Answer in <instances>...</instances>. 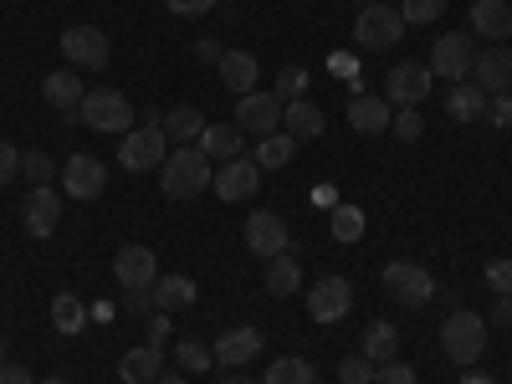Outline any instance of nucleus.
Segmentation results:
<instances>
[{"label":"nucleus","mask_w":512,"mask_h":384,"mask_svg":"<svg viewBox=\"0 0 512 384\" xmlns=\"http://www.w3.org/2000/svg\"><path fill=\"white\" fill-rule=\"evenodd\" d=\"M210 180H216V169H210V154H200V144H175L159 164V190L169 200H190Z\"/></svg>","instance_id":"obj_1"},{"label":"nucleus","mask_w":512,"mask_h":384,"mask_svg":"<svg viewBox=\"0 0 512 384\" xmlns=\"http://www.w3.org/2000/svg\"><path fill=\"white\" fill-rule=\"evenodd\" d=\"M77 118L88 128H98V134H128V128H134V103H128L118 88H88Z\"/></svg>","instance_id":"obj_2"},{"label":"nucleus","mask_w":512,"mask_h":384,"mask_svg":"<svg viewBox=\"0 0 512 384\" xmlns=\"http://www.w3.org/2000/svg\"><path fill=\"white\" fill-rule=\"evenodd\" d=\"M441 349H446V359H456L461 369L466 364H477L482 359V349H487V318H477V313H451L446 323H441Z\"/></svg>","instance_id":"obj_3"},{"label":"nucleus","mask_w":512,"mask_h":384,"mask_svg":"<svg viewBox=\"0 0 512 384\" xmlns=\"http://www.w3.org/2000/svg\"><path fill=\"white\" fill-rule=\"evenodd\" d=\"M379 287L390 292L400 308H425L436 297V282H431V272H425L420 262H390L379 272Z\"/></svg>","instance_id":"obj_4"},{"label":"nucleus","mask_w":512,"mask_h":384,"mask_svg":"<svg viewBox=\"0 0 512 384\" xmlns=\"http://www.w3.org/2000/svg\"><path fill=\"white\" fill-rule=\"evenodd\" d=\"M169 154V139L159 123H144V128H128L123 134V149H118V164L128 169V175H144V169H159Z\"/></svg>","instance_id":"obj_5"},{"label":"nucleus","mask_w":512,"mask_h":384,"mask_svg":"<svg viewBox=\"0 0 512 384\" xmlns=\"http://www.w3.org/2000/svg\"><path fill=\"white\" fill-rule=\"evenodd\" d=\"M400 36H405V16L395 6H364L354 21V41L364 52H390Z\"/></svg>","instance_id":"obj_6"},{"label":"nucleus","mask_w":512,"mask_h":384,"mask_svg":"<svg viewBox=\"0 0 512 384\" xmlns=\"http://www.w3.org/2000/svg\"><path fill=\"white\" fill-rule=\"evenodd\" d=\"M472 62H477V52H472V41H466V31H446V36H436V47H431V77H446V82H466L472 77Z\"/></svg>","instance_id":"obj_7"},{"label":"nucleus","mask_w":512,"mask_h":384,"mask_svg":"<svg viewBox=\"0 0 512 384\" xmlns=\"http://www.w3.org/2000/svg\"><path fill=\"white\" fill-rule=\"evenodd\" d=\"M282 98L277 93H262V88H256V93H246V98H236V128H241V134H256V139H267V134H277V123H282Z\"/></svg>","instance_id":"obj_8"},{"label":"nucleus","mask_w":512,"mask_h":384,"mask_svg":"<svg viewBox=\"0 0 512 384\" xmlns=\"http://www.w3.org/2000/svg\"><path fill=\"white\" fill-rule=\"evenodd\" d=\"M354 308V282L349 277H318L308 287V318L313 323H338V318H349Z\"/></svg>","instance_id":"obj_9"},{"label":"nucleus","mask_w":512,"mask_h":384,"mask_svg":"<svg viewBox=\"0 0 512 384\" xmlns=\"http://www.w3.org/2000/svg\"><path fill=\"white\" fill-rule=\"evenodd\" d=\"M246 251L262 256V262H272V256L292 251L287 221L277 216V210H251V216H246Z\"/></svg>","instance_id":"obj_10"},{"label":"nucleus","mask_w":512,"mask_h":384,"mask_svg":"<svg viewBox=\"0 0 512 384\" xmlns=\"http://www.w3.org/2000/svg\"><path fill=\"white\" fill-rule=\"evenodd\" d=\"M103 185H108V169H103L98 154H72V159L62 164V195L93 205V200L103 195Z\"/></svg>","instance_id":"obj_11"},{"label":"nucleus","mask_w":512,"mask_h":384,"mask_svg":"<svg viewBox=\"0 0 512 384\" xmlns=\"http://www.w3.org/2000/svg\"><path fill=\"white\" fill-rule=\"evenodd\" d=\"M108 31H98V26H67L62 31V57L72 62V67H88V72H98V67H108Z\"/></svg>","instance_id":"obj_12"},{"label":"nucleus","mask_w":512,"mask_h":384,"mask_svg":"<svg viewBox=\"0 0 512 384\" xmlns=\"http://www.w3.org/2000/svg\"><path fill=\"white\" fill-rule=\"evenodd\" d=\"M431 67H420V62H400L390 77H384V98H390V108H420L425 93H431Z\"/></svg>","instance_id":"obj_13"},{"label":"nucleus","mask_w":512,"mask_h":384,"mask_svg":"<svg viewBox=\"0 0 512 384\" xmlns=\"http://www.w3.org/2000/svg\"><path fill=\"white\" fill-rule=\"evenodd\" d=\"M113 277L123 282V292H149V287L159 282V256H154L149 246H118Z\"/></svg>","instance_id":"obj_14"},{"label":"nucleus","mask_w":512,"mask_h":384,"mask_svg":"<svg viewBox=\"0 0 512 384\" xmlns=\"http://www.w3.org/2000/svg\"><path fill=\"white\" fill-rule=\"evenodd\" d=\"M216 195L221 200H246V195H256V185H262V169H256V159H246V154H236V159H226L221 169H216Z\"/></svg>","instance_id":"obj_15"},{"label":"nucleus","mask_w":512,"mask_h":384,"mask_svg":"<svg viewBox=\"0 0 512 384\" xmlns=\"http://www.w3.org/2000/svg\"><path fill=\"white\" fill-rule=\"evenodd\" d=\"M472 82L487 93V98H497V93H507L512 88V47H487V52H477V62H472Z\"/></svg>","instance_id":"obj_16"},{"label":"nucleus","mask_w":512,"mask_h":384,"mask_svg":"<svg viewBox=\"0 0 512 384\" xmlns=\"http://www.w3.org/2000/svg\"><path fill=\"white\" fill-rule=\"evenodd\" d=\"M21 216H26V231H31V236L47 241V236L62 226V195H57L52 185H36V190L26 195V210H21Z\"/></svg>","instance_id":"obj_17"},{"label":"nucleus","mask_w":512,"mask_h":384,"mask_svg":"<svg viewBox=\"0 0 512 384\" xmlns=\"http://www.w3.org/2000/svg\"><path fill=\"white\" fill-rule=\"evenodd\" d=\"M349 123L359 128V134H384V128L395 123V108L384 93H354L349 98Z\"/></svg>","instance_id":"obj_18"},{"label":"nucleus","mask_w":512,"mask_h":384,"mask_svg":"<svg viewBox=\"0 0 512 384\" xmlns=\"http://www.w3.org/2000/svg\"><path fill=\"white\" fill-rule=\"evenodd\" d=\"M216 364H231V369H241V364H251L256 354H262V328H226L221 338H216Z\"/></svg>","instance_id":"obj_19"},{"label":"nucleus","mask_w":512,"mask_h":384,"mask_svg":"<svg viewBox=\"0 0 512 384\" xmlns=\"http://www.w3.org/2000/svg\"><path fill=\"white\" fill-rule=\"evenodd\" d=\"M487 93L477 88V82L472 77H466V82H451V93H446V113L456 118V123H477V118H487Z\"/></svg>","instance_id":"obj_20"},{"label":"nucleus","mask_w":512,"mask_h":384,"mask_svg":"<svg viewBox=\"0 0 512 384\" xmlns=\"http://www.w3.org/2000/svg\"><path fill=\"white\" fill-rule=\"evenodd\" d=\"M216 67H221V82H226V88H231L236 98L256 93V72H262V67H256V57H251V52H221V57H216Z\"/></svg>","instance_id":"obj_21"},{"label":"nucleus","mask_w":512,"mask_h":384,"mask_svg":"<svg viewBox=\"0 0 512 384\" xmlns=\"http://www.w3.org/2000/svg\"><path fill=\"white\" fill-rule=\"evenodd\" d=\"M159 374H164V354H159L154 344L128 349V354L118 359V379H123V384H154Z\"/></svg>","instance_id":"obj_22"},{"label":"nucleus","mask_w":512,"mask_h":384,"mask_svg":"<svg viewBox=\"0 0 512 384\" xmlns=\"http://www.w3.org/2000/svg\"><path fill=\"white\" fill-rule=\"evenodd\" d=\"M472 31L487 41H507L512 36V6L507 0H477L472 6Z\"/></svg>","instance_id":"obj_23"},{"label":"nucleus","mask_w":512,"mask_h":384,"mask_svg":"<svg viewBox=\"0 0 512 384\" xmlns=\"http://www.w3.org/2000/svg\"><path fill=\"white\" fill-rule=\"evenodd\" d=\"M41 93H47V103H52V108H62V113H72V118H77L82 98H88V88H82V77H77V72H47Z\"/></svg>","instance_id":"obj_24"},{"label":"nucleus","mask_w":512,"mask_h":384,"mask_svg":"<svg viewBox=\"0 0 512 384\" xmlns=\"http://www.w3.org/2000/svg\"><path fill=\"white\" fill-rule=\"evenodd\" d=\"M154 308L159 313H175V308H190L195 297H200V287H195V277H180V272H169V277H159L154 287Z\"/></svg>","instance_id":"obj_25"},{"label":"nucleus","mask_w":512,"mask_h":384,"mask_svg":"<svg viewBox=\"0 0 512 384\" xmlns=\"http://www.w3.org/2000/svg\"><path fill=\"white\" fill-rule=\"evenodd\" d=\"M282 128H287L292 139H318L323 128H328V118H323V108H318V103L297 98V103H287V108H282Z\"/></svg>","instance_id":"obj_26"},{"label":"nucleus","mask_w":512,"mask_h":384,"mask_svg":"<svg viewBox=\"0 0 512 384\" xmlns=\"http://www.w3.org/2000/svg\"><path fill=\"white\" fill-rule=\"evenodd\" d=\"M400 354V328L395 323H369L364 328V359H374V369L379 364H390Z\"/></svg>","instance_id":"obj_27"},{"label":"nucleus","mask_w":512,"mask_h":384,"mask_svg":"<svg viewBox=\"0 0 512 384\" xmlns=\"http://www.w3.org/2000/svg\"><path fill=\"white\" fill-rule=\"evenodd\" d=\"M200 154H216L221 164L241 154V128L236 123H205V134H200Z\"/></svg>","instance_id":"obj_28"},{"label":"nucleus","mask_w":512,"mask_h":384,"mask_svg":"<svg viewBox=\"0 0 512 384\" xmlns=\"http://www.w3.org/2000/svg\"><path fill=\"white\" fill-rule=\"evenodd\" d=\"M159 128H164V139H175V144H200L205 118H200L195 108H175V113H164V118H159Z\"/></svg>","instance_id":"obj_29"},{"label":"nucleus","mask_w":512,"mask_h":384,"mask_svg":"<svg viewBox=\"0 0 512 384\" xmlns=\"http://www.w3.org/2000/svg\"><path fill=\"white\" fill-rule=\"evenodd\" d=\"M52 328L67 333V338L88 328V308H82V297H72V292H57L52 297Z\"/></svg>","instance_id":"obj_30"},{"label":"nucleus","mask_w":512,"mask_h":384,"mask_svg":"<svg viewBox=\"0 0 512 384\" xmlns=\"http://www.w3.org/2000/svg\"><path fill=\"white\" fill-rule=\"evenodd\" d=\"M297 282H303V272H297V256H292V251L272 256V262H267V292H272V297H292Z\"/></svg>","instance_id":"obj_31"},{"label":"nucleus","mask_w":512,"mask_h":384,"mask_svg":"<svg viewBox=\"0 0 512 384\" xmlns=\"http://www.w3.org/2000/svg\"><path fill=\"white\" fill-rule=\"evenodd\" d=\"M292 154H297V139L292 134H267L262 144H256V169H287L292 164Z\"/></svg>","instance_id":"obj_32"},{"label":"nucleus","mask_w":512,"mask_h":384,"mask_svg":"<svg viewBox=\"0 0 512 384\" xmlns=\"http://www.w3.org/2000/svg\"><path fill=\"white\" fill-rule=\"evenodd\" d=\"M262 384H318V369H313L308 359L287 354V359H277V364L262 374Z\"/></svg>","instance_id":"obj_33"},{"label":"nucleus","mask_w":512,"mask_h":384,"mask_svg":"<svg viewBox=\"0 0 512 384\" xmlns=\"http://www.w3.org/2000/svg\"><path fill=\"white\" fill-rule=\"evenodd\" d=\"M333 236L344 241V246L364 241V210L359 205H333Z\"/></svg>","instance_id":"obj_34"},{"label":"nucleus","mask_w":512,"mask_h":384,"mask_svg":"<svg viewBox=\"0 0 512 384\" xmlns=\"http://www.w3.org/2000/svg\"><path fill=\"white\" fill-rule=\"evenodd\" d=\"M175 364L185 374H205L210 364H216V354H210L205 344H195V338H185V344H175Z\"/></svg>","instance_id":"obj_35"},{"label":"nucleus","mask_w":512,"mask_h":384,"mask_svg":"<svg viewBox=\"0 0 512 384\" xmlns=\"http://www.w3.org/2000/svg\"><path fill=\"white\" fill-rule=\"evenodd\" d=\"M441 11H446V0H400L405 26H431V21H441Z\"/></svg>","instance_id":"obj_36"},{"label":"nucleus","mask_w":512,"mask_h":384,"mask_svg":"<svg viewBox=\"0 0 512 384\" xmlns=\"http://www.w3.org/2000/svg\"><path fill=\"white\" fill-rule=\"evenodd\" d=\"M272 93H277L282 103H297V98L308 93V72H303V67H282V72H277V88H272Z\"/></svg>","instance_id":"obj_37"},{"label":"nucleus","mask_w":512,"mask_h":384,"mask_svg":"<svg viewBox=\"0 0 512 384\" xmlns=\"http://www.w3.org/2000/svg\"><path fill=\"white\" fill-rule=\"evenodd\" d=\"M21 175H31L36 185H52V159L41 149H21Z\"/></svg>","instance_id":"obj_38"},{"label":"nucleus","mask_w":512,"mask_h":384,"mask_svg":"<svg viewBox=\"0 0 512 384\" xmlns=\"http://www.w3.org/2000/svg\"><path fill=\"white\" fill-rule=\"evenodd\" d=\"M390 128H395V139H405V144H415V139L425 134V118H420L415 108H395V123H390Z\"/></svg>","instance_id":"obj_39"},{"label":"nucleus","mask_w":512,"mask_h":384,"mask_svg":"<svg viewBox=\"0 0 512 384\" xmlns=\"http://www.w3.org/2000/svg\"><path fill=\"white\" fill-rule=\"evenodd\" d=\"M338 379H344V384H374V359H344V364H338Z\"/></svg>","instance_id":"obj_40"},{"label":"nucleus","mask_w":512,"mask_h":384,"mask_svg":"<svg viewBox=\"0 0 512 384\" xmlns=\"http://www.w3.org/2000/svg\"><path fill=\"white\" fill-rule=\"evenodd\" d=\"M487 287H492L497 297H512V262H507V256L487 262Z\"/></svg>","instance_id":"obj_41"},{"label":"nucleus","mask_w":512,"mask_h":384,"mask_svg":"<svg viewBox=\"0 0 512 384\" xmlns=\"http://www.w3.org/2000/svg\"><path fill=\"white\" fill-rule=\"evenodd\" d=\"M164 6H169V16H180V21H200V16L216 11V0H164Z\"/></svg>","instance_id":"obj_42"},{"label":"nucleus","mask_w":512,"mask_h":384,"mask_svg":"<svg viewBox=\"0 0 512 384\" xmlns=\"http://www.w3.org/2000/svg\"><path fill=\"white\" fill-rule=\"evenodd\" d=\"M374 384H420V379H415V369H410V364L390 359V364H379V369H374Z\"/></svg>","instance_id":"obj_43"},{"label":"nucleus","mask_w":512,"mask_h":384,"mask_svg":"<svg viewBox=\"0 0 512 384\" xmlns=\"http://www.w3.org/2000/svg\"><path fill=\"white\" fill-rule=\"evenodd\" d=\"M21 175V149H11V144H0V185H11Z\"/></svg>","instance_id":"obj_44"},{"label":"nucleus","mask_w":512,"mask_h":384,"mask_svg":"<svg viewBox=\"0 0 512 384\" xmlns=\"http://www.w3.org/2000/svg\"><path fill=\"white\" fill-rule=\"evenodd\" d=\"M487 118H492L497 128H512V93H497V98L487 103Z\"/></svg>","instance_id":"obj_45"},{"label":"nucleus","mask_w":512,"mask_h":384,"mask_svg":"<svg viewBox=\"0 0 512 384\" xmlns=\"http://www.w3.org/2000/svg\"><path fill=\"white\" fill-rule=\"evenodd\" d=\"M0 384H36V379H31V369H21V364H0Z\"/></svg>","instance_id":"obj_46"},{"label":"nucleus","mask_w":512,"mask_h":384,"mask_svg":"<svg viewBox=\"0 0 512 384\" xmlns=\"http://www.w3.org/2000/svg\"><path fill=\"white\" fill-rule=\"evenodd\" d=\"M164 338H169V318H164V313L154 308V318H149V344L159 349V344H164Z\"/></svg>","instance_id":"obj_47"},{"label":"nucleus","mask_w":512,"mask_h":384,"mask_svg":"<svg viewBox=\"0 0 512 384\" xmlns=\"http://www.w3.org/2000/svg\"><path fill=\"white\" fill-rule=\"evenodd\" d=\"M492 318H497L502 328H512V297H497V308H492Z\"/></svg>","instance_id":"obj_48"},{"label":"nucleus","mask_w":512,"mask_h":384,"mask_svg":"<svg viewBox=\"0 0 512 384\" xmlns=\"http://www.w3.org/2000/svg\"><path fill=\"white\" fill-rule=\"evenodd\" d=\"M128 308H134V313H144V308H154V292H128Z\"/></svg>","instance_id":"obj_49"},{"label":"nucleus","mask_w":512,"mask_h":384,"mask_svg":"<svg viewBox=\"0 0 512 384\" xmlns=\"http://www.w3.org/2000/svg\"><path fill=\"white\" fill-rule=\"evenodd\" d=\"M456 384H497V379H492V374H477V369H466Z\"/></svg>","instance_id":"obj_50"},{"label":"nucleus","mask_w":512,"mask_h":384,"mask_svg":"<svg viewBox=\"0 0 512 384\" xmlns=\"http://www.w3.org/2000/svg\"><path fill=\"white\" fill-rule=\"evenodd\" d=\"M313 200H318V205H338V195H333V185H318V190H313Z\"/></svg>","instance_id":"obj_51"},{"label":"nucleus","mask_w":512,"mask_h":384,"mask_svg":"<svg viewBox=\"0 0 512 384\" xmlns=\"http://www.w3.org/2000/svg\"><path fill=\"white\" fill-rule=\"evenodd\" d=\"M154 384H185V374H159Z\"/></svg>","instance_id":"obj_52"},{"label":"nucleus","mask_w":512,"mask_h":384,"mask_svg":"<svg viewBox=\"0 0 512 384\" xmlns=\"http://www.w3.org/2000/svg\"><path fill=\"white\" fill-rule=\"evenodd\" d=\"M221 384H256V379H241V374H231V379H221Z\"/></svg>","instance_id":"obj_53"},{"label":"nucleus","mask_w":512,"mask_h":384,"mask_svg":"<svg viewBox=\"0 0 512 384\" xmlns=\"http://www.w3.org/2000/svg\"><path fill=\"white\" fill-rule=\"evenodd\" d=\"M41 384H67V379H62V374H52V379H41Z\"/></svg>","instance_id":"obj_54"},{"label":"nucleus","mask_w":512,"mask_h":384,"mask_svg":"<svg viewBox=\"0 0 512 384\" xmlns=\"http://www.w3.org/2000/svg\"><path fill=\"white\" fill-rule=\"evenodd\" d=\"M369 6H395V0H369Z\"/></svg>","instance_id":"obj_55"},{"label":"nucleus","mask_w":512,"mask_h":384,"mask_svg":"<svg viewBox=\"0 0 512 384\" xmlns=\"http://www.w3.org/2000/svg\"><path fill=\"white\" fill-rule=\"evenodd\" d=\"M0 364H6V338H0Z\"/></svg>","instance_id":"obj_56"}]
</instances>
